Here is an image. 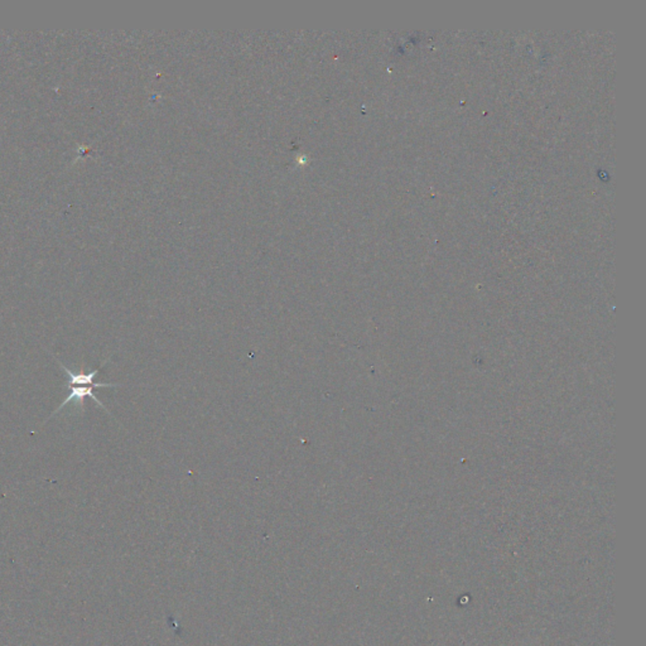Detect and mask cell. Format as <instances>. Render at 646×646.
I'll return each instance as SVG.
<instances>
[{"mask_svg":"<svg viewBox=\"0 0 646 646\" xmlns=\"http://www.w3.org/2000/svg\"><path fill=\"white\" fill-rule=\"evenodd\" d=\"M56 361L60 364V367H62L63 371L67 374V376H69L67 384H66L67 388H70V386L81 385L95 386V388H118V386L123 385V384H119V383H95V381H93L95 376L99 374L100 369L105 365L106 362L109 361V359L104 361L99 369H95L93 371L88 374H74L70 370L69 367H65L62 362L58 360V359H56Z\"/></svg>","mask_w":646,"mask_h":646,"instance_id":"cell-1","label":"cell"},{"mask_svg":"<svg viewBox=\"0 0 646 646\" xmlns=\"http://www.w3.org/2000/svg\"><path fill=\"white\" fill-rule=\"evenodd\" d=\"M67 389L70 390L69 395L66 397V399L63 400L62 403L60 404V407L51 414V416H56L57 413L62 409L65 405H67V404L71 403V402H77V403L81 404V405H84V402H85V399L86 398L93 399L95 403L100 405L103 409L106 410V411L110 414V411L106 409L105 405L101 403V400H99V399L95 397V394H93V389H96L95 386H70Z\"/></svg>","mask_w":646,"mask_h":646,"instance_id":"cell-2","label":"cell"}]
</instances>
